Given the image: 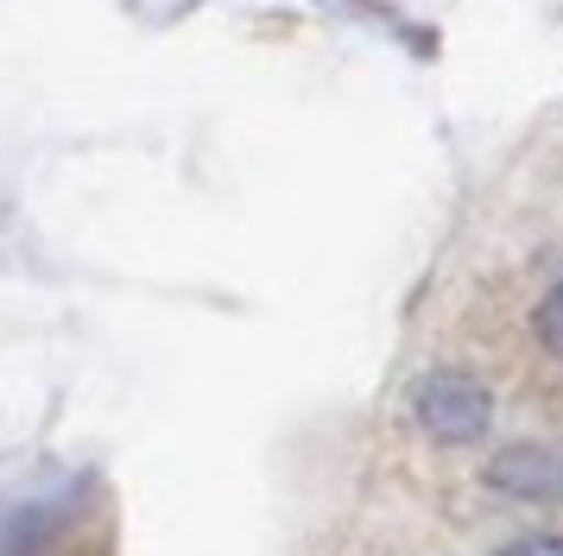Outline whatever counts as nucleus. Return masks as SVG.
<instances>
[{"instance_id": "1", "label": "nucleus", "mask_w": 563, "mask_h": 556, "mask_svg": "<svg viewBox=\"0 0 563 556\" xmlns=\"http://www.w3.org/2000/svg\"><path fill=\"white\" fill-rule=\"evenodd\" d=\"M411 411H418V424L431 430L437 443H475V436H487L494 399H487L468 374H431L418 386Z\"/></svg>"}, {"instance_id": "2", "label": "nucleus", "mask_w": 563, "mask_h": 556, "mask_svg": "<svg viewBox=\"0 0 563 556\" xmlns=\"http://www.w3.org/2000/svg\"><path fill=\"white\" fill-rule=\"evenodd\" d=\"M494 480H507V487H558V468L519 449V455H507V462L494 468Z\"/></svg>"}, {"instance_id": "3", "label": "nucleus", "mask_w": 563, "mask_h": 556, "mask_svg": "<svg viewBox=\"0 0 563 556\" xmlns=\"http://www.w3.org/2000/svg\"><path fill=\"white\" fill-rule=\"evenodd\" d=\"M538 335H544V348L563 360V285H558L544 303H538Z\"/></svg>"}, {"instance_id": "4", "label": "nucleus", "mask_w": 563, "mask_h": 556, "mask_svg": "<svg viewBox=\"0 0 563 556\" xmlns=\"http://www.w3.org/2000/svg\"><path fill=\"white\" fill-rule=\"evenodd\" d=\"M507 556H563V537H526V544H512Z\"/></svg>"}]
</instances>
